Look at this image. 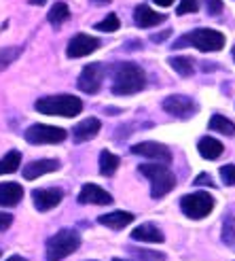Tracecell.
Instances as JSON below:
<instances>
[{
	"mask_svg": "<svg viewBox=\"0 0 235 261\" xmlns=\"http://www.w3.org/2000/svg\"><path fill=\"white\" fill-rule=\"evenodd\" d=\"M7 261H28V259H23L21 255H11V257H9Z\"/></svg>",
	"mask_w": 235,
	"mask_h": 261,
	"instance_id": "38",
	"label": "cell"
},
{
	"mask_svg": "<svg viewBox=\"0 0 235 261\" xmlns=\"http://www.w3.org/2000/svg\"><path fill=\"white\" fill-rule=\"evenodd\" d=\"M169 66H172L180 76H191L193 70H195V60L193 58H187V56H176V58H169Z\"/></svg>",
	"mask_w": 235,
	"mask_h": 261,
	"instance_id": "24",
	"label": "cell"
},
{
	"mask_svg": "<svg viewBox=\"0 0 235 261\" xmlns=\"http://www.w3.org/2000/svg\"><path fill=\"white\" fill-rule=\"evenodd\" d=\"M167 36H172V30H163V32H159V34H153L151 41H153V43H163Z\"/></svg>",
	"mask_w": 235,
	"mask_h": 261,
	"instance_id": "34",
	"label": "cell"
},
{
	"mask_svg": "<svg viewBox=\"0 0 235 261\" xmlns=\"http://www.w3.org/2000/svg\"><path fill=\"white\" fill-rule=\"evenodd\" d=\"M146 85V72L134 62H121L112 68V94L132 96L142 91Z\"/></svg>",
	"mask_w": 235,
	"mask_h": 261,
	"instance_id": "1",
	"label": "cell"
},
{
	"mask_svg": "<svg viewBox=\"0 0 235 261\" xmlns=\"http://www.w3.org/2000/svg\"><path fill=\"white\" fill-rule=\"evenodd\" d=\"M21 54H23V47H0V72L7 70L13 62H17Z\"/></svg>",
	"mask_w": 235,
	"mask_h": 261,
	"instance_id": "26",
	"label": "cell"
},
{
	"mask_svg": "<svg viewBox=\"0 0 235 261\" xmlns=\"http://www.w3.org/2000/svg\"><path fill=\"white\" fill-rule=\"evenodd\" d=\"M100 49V41L96 36H89V34H76L68 41V47H66V56L70 60H76V58H85L89 54Z\"/></svg>",
	"mask_w": 235,
	"mask_h": 261,
	"instance_id": "9",
	"label": "cell"
},
{
	"mask_svg": "<svg viewBox=\"0 0 235 261\" xmlns=\"http://www.w3.org/2000/svg\"><path fill=\"white\" fill-rule=\"evenodd\" d=\"M78 204H96V206H106L112 204V195L102 189L100 185H94V182H87L83 185L81 193H78Z\"/></svg>",
	"mask_w": 235,
	"mask_h": 261,
	"instance_id": "13",
	"label": "cell"
},
{
	"mask_svg": "<svg viewBox=\"0 0 235 261\" xmlns=\"http://www.w3.org/2000/svg\"><path fill=\"white\" fill-rule=\"evenodd\" d=\"M0 255H3V251H0Z\"/></svg>",
	"mask_w": 235,
	"mask_h": 261,
	"instance_id": "42",
	"label": "cell"
},
{
	"mask_svg": "<svg viewBox=\"0 0 235 261\" xmlns=\"http://www.w3.org/2000/svg\"><path fill=\"white\" fill-rule=\"evenodd\" d=\"M28 3H30L32 7H43V5L47 3V0H28Z\"/></svg>",
	"mask_w": 235,
	"mask_h": 261,
	"instance_id": "37",
	"label": "cell"
},
{
	"mask_svg": "<svg viewBox=\"0 0 235 261\" xmlns=\"http://www.w3.org/2000/svg\"><path fill=\"white\" fill-rule=\"evenodd\" d=\"M223 242L233 246L235 244V217L227 215L225 217V223H223Z\"/></svg>",
	"mask_w": 235,
	"mask_h": 261,
	"instance_id": "27",
	"label": "cell"
},
{
	"mask_svg": "<svg viewBox=\"0 0 235 261\" xmlns=\"http://www.w3.org/2000/svg\"><path fill=\"white\" fill-rule=\"evenodd\" d=\"M70 19V7L66 3H55L53 7H51V11L47 13V21L51 25H62L64 21H68Z\"/></svg>",
	"mask_w": 235,
	"mask_h": 261,
	"instance_id": "22",
	"label": "cell"
},
{
	"mask_svg": "<svg viewBox=\"0 0 235 261\" xmlns=\"http://www.w3.org/2000/svg\"><path fill=\"white\" fill-rule=\"evenodd\" d=\"M96 28L100 30V32H116L121 28V21H119V17L114 15V13H110V15H106V19H102Z\"/></svg>",
	"mask_w": 235,
	"mask_h": 261,
	"instance_id": "28",
	"label": "cell"
},
{
	"mask_svg": "<svg viewBox=\"0 0 235 261\" xmlns=\"http://www.w3.org/2000/svg\"><path fill=\"white\" fill-rule=\"evenodd\" d=\"M132 153L134 155H142V158H149V160H155L159 164H169L172 162V153H169L167 147H163L161 142H138V145L132 147Z\"/></svg>",
	"mask_w": 235,
	"mask_h": 261,
	"instance_id": "12",
	"label": "cell"
},
{
	"mask_svg": "<svg viewBox=\"0 0 235 261\" xmlns=\"http://www.w3.org/2000/svg\"><path fill=\"white\" fill-rule=\"evenodd\" d=\"M78 246H81V236L74 229H60L47 240L45 253L49 261H62L68 255H72Z\"/></svg>",
	"mask_w": 235,
	"mask_h": 261,
	"instance_id": "5",
	"label": "cell"
},
{
	"mask_svg": "<svg viewBox=\"0 0 235 261\" xmlns=\"http://www.w3.org/2000/svg\"><path fill=\"white\" fill-rule=\"evenodd\" d=\"M11 223H13V215H9V213H0V231L9 229Z\"/></svg>",
	"mask_w": 235,
	"mask_h": 261,
	"instance_id": "33",
	"label": "cell"
},
{
	"mask_svg": "<svg viewBox=\"0 0 235 261\" xmlns=\"http://www.w3.org/2000/svg\"><path fill=\"white\" fill-rule=\"evenodd\" d=\"M220 178L225 180V185L235 187V164H227L220 168Z\"/></svg>",
	"mask_w": 235,
	"mask_h": 261,
	"instance_id": "31",
	"label": "cell"
},
{
	"mask_svg": "<svg viewBox=\"0 0 235 261\" xmlns=\"http://www.w3.org/2000/svg\"><path fill=\"white\" fill-rule=\"evenodd\" d=\"M112 261H125V259H119V257H114V259H112Z\"/></svg>",
	"mask_w": 235,
	"mask_h": 261,
	"instance_id": "40",
	"label": "cell"
},
{
	"mask_svg": "<svg viewBox=\"0 0 235 261\" xmlns=\"http://www.w3.org/2000/svg\"><path fill=\"white\" fill-rule=\"evenodd\" d=\"M104 83V66L102 64H89L83 68L81 76H78V89L85 94H98Z\"/></svg>",
	"mask_w": 235,
	"mask_h": 261,
	"instance_id": "10",
	"label": "cell"
},
{
	"mask_svg": "<svg viewBox=\"0 0 235 261\" xmlns=\"http://www.w3.org/2000/svg\"><path fill=\"white\" fill-rule=\"evenodd\" d=\"M100 129H102L100 119H96V117H89V119L76 123L72 127V138H74V142H89V140H94L100 134Z\"/></svg>",
	"mask_w": 235,
	"mask_h": 261,
	"instance_id": "15",
	"label": "cell"
},
{
	"mask_svg": "<svg viewBox=\"0 0 235 261\" xmlns=\"http://www.w3.org/2000/svg\"><path fill=\"white\" fill-rule=\"evenodd\" d=\"M180 211L189 219L199 221L214 211V198L208 191L187 193V195H182V200H180Z\"/></svg>",
	"mask_w": 235,
	"mask_h": 261,
	"instance_id": "6",
	"label": "cell"
},
{
	"mask_svg": "<svg viewBox=\"0 0 235 261\" xmlns=\"http://www.w3.org/2000/svg\"><path fill=\"white\" fill-rule=\"evenodd\" d=\"M21 166V153L19 151H9L5 158H0V176L17 172Z\"/></svg>",
	"mask_w": 235,
	"mask_h": 261,
	"instance_id": "23",
	"label": "cell"
},
{
	"mask_svg": "<svg viewBox=\"0 0 235 261\" xmlns=\"http://www.w3.org/2000/svg\"><path fill=\"white\" fill-rule=\"evenodd\" d=\"M136 259L140 261H165V255L163 253H157V251H144V249H129Z\"/></svg>",
	"mask_w": 235,
	"mask_h": 261,
	"instance_id": "29",
	"label": "cell"
},
{
	"mask_svg": "<svg viewBox=\"0 0 235 261\" xmlns=\"http://www.w3.org/2000/svg\"><path fill=\"white\" fill-rule=\"evenodd\" d=\"M25 140L32 145H55V142L66 140V129L57 125H45V123H34L23 132Z\"/></svg>",
	"mask_w": 235,
	"mask_h": 261,
	"instance_id": "7",
	"label": "cell"
},
{
	"mask_svg": "<svg viewBox=\"0 0 235 261\" xmlns=\"http://www.w3.org/2000/svg\"><path fill=\"white\" fill-rule=\"evenodd\" d=\"M55 170H60V162L57 160H36V162L25 164L21 174H23L25 180H34L38 176L49 174V172H55Z\"/></svg>",
	"mask_w": 235,
	"mask_h": 261,
	"instance_id": "14",
	"label": "cell"
},
{
	"mask_svg": "<svg viewBox=\"0 0 235 261\" xmlns=\"http://www.w3.org/2000/svg\"><path fill=\"white\" fill-rule=\"evenodd\" d=\"M34 208L38 213H47L51 208H55L64 200V191L60 187H47V189H34L32 191Z\"/></svg>",
	"mask_w": 235,
	"mask_h": 261,
	"instance_id": "11",
	"label": "cell"
},
{
	"mask_svg": "<svg viewBox=\"0 0 235 261\" xmlns=\"http://www.w3.org/2000/svg\"><path fill=\"white\" fill-rule=\"evenodd\" d=\"M210 129L212 132H218V134H225V136H235V123L231 119L223 115H214L210 119Z\"/></svg>",
	"mask_w": 235,
	"mask_h": 261,
	"instance_id": "25",
	"label": "cell"
},
{
	"mask_svg": "<svg viewBox=\"0 0 235 261\" xmlns=\"http://www.w3.org/2000/svg\"><path fill=\"white\" fill-rule=\"evenodd\" d=\"M96 3H98V5H108L110 0H96Z\"/></svg>",
	"mask_w": 235,
	"mask_h": 261,
	"instance_id": "39",
	"label": "cell"
},
{
	"mask_svg": "<svg viewBox=\"0 0 235 261\" xmlns=\"http://www.w3.org/2000/svg\"><path fill=\"white\" fill-rule=\"evenodd\" d=\"M205 9H208V13L210 15H220V11H223V3L220 0H205Z\"/></svg>",
	"mask_w": 235,
	"mask_h": 261,
	"instance_id": "32",
	"label": "cell"
},
{
	"mask_svg": "<svg viewBox=\"0 0 235 261\" xmlns=\"http://www.w3.org/2000/svg\"><path fill=\"white\" fill-rule=\"evenodd\" d=\"M132 238L138 240V242H151V244H161V242L165 240L163 231L157 227V225H153V223H142V225H138V227L132 231Z\"/></svg>",
	"mask_w": 235,
	"mask_h": 261,
	"instance_id": "18",
	"label": "cell"
},
{
	"mask_svg": "<svg viewBox=\"0 0 235 261\" xmlns=\"http://www.w3.org/2000/svg\"><path fill=\"white\" fill-rule=\"evenodd\" d=\"M140 174H144L151 180V195L157 198H163L176 187V176L169 172L167 164H142L140 168Z\"/></svg>",
	"mask_w": 235,
	"mask_h": 261,
	"instance_id": "4",
	"label": "cell"
},
{
	"mask_svg": "<svg viewBox=\"0 0 235 261\" xmlns=\"http://www.w3.org/2000/svg\"><path fill=\"white\" fill-rule=\"evenodd\" d=\"M231 54H233V60H235V47H233V51H231Z\"/></svg>",
	"mask_w": 235,
	"mask_h": 261,
	"instance_id": "41",
	"label": "cell"
},
{
	"mask_svg": "<svg viewBox=\"0 0 235 261\" xmlns=\"http://www.w3.org/2000/svg\"><path fill=\"white\" fill-rule=\"evenodd\" d=\"M121 160L116 158L114 153H110L108 149H104L100 153V174L102 176H112L116 172V168H119Z\"/></svg>",
	"mask_w": 235,
	"mask_h": 261,
	"instance_id": "21",
	"label": "cell"
},
{
	"mask_svg": "<svg viewBox=\"0 0 235 261\" xmlns=\"http://www.w3.org/2000/svg\"><path fill=\"white\" fill-rule=\"evenodd\" d=\"M163 19H165V17L161 15V13L153 11L149 5H140V7H136V11H134V21H136L138 28H153V25L161 23Z\"/></svg>",
	"mask_w": 235,
	"mask_h": 261,
	"instance_id": "17",
	"label": "cell"
},
{
	"mask_svg": "<svg viewBox=\"0 0 235 261\" xmlns=\"http://www.w3.org/2000/svg\"><path fill=\"white\" fill-rule=\"evenodd\" d=\"M199 11V0H180L178 5V15H187V13H197Z\"/></svg>",
	"mask_w": 235,
	"mask_h": 261,
	"instance_id": "30",
	"label": "cell"
},
{
	"mask_svg": "<svg viewBox=\"0 0 235 261\" xmlns=\"http://www.w3.org/2000/svg\"><path fill=\"white\" fill-rule=\"evenodd\" d=\"M34 109L43 115H53V117H76L83 113V102L76 96L70 94H57V96H45L34 102Z\"/></svg>",
	"mask_w": 235,
	"mask_h": 261,
	"instance_id": "2",
	"label": "cell"
},
{
	"mask_svg": "<svg viewBox=\"0 0 235 261\" xmlns=\"http://www.w3.org/2000/svg\"><path fill=\"white\" fill-rule=\"evenodd\" d=\"M155 5L157 7H169V5H174V0H155Z\"/></svg>",
	"mask_w": 235,
	"mask_h": 261,
	"instance_id": "36",
	"label": "cell"
},
{
	"mask_svg": "<svg viewBox=\"0 0 235 261\" xmlns=\"http://www.w3.org/2000/svg\"><path fill=\"white\" fill-rule=\"evenodd\" d=\"M187 45H193L195 49L203 51V54H214V51H220L225 47V34L210 30V28H197V30H193L185 36H180L174 43L176 49L187 47Z\"/></svg>",
	"mask_w": 235,
	"mask_h": 261,
	"instance_id": "3",
	"label": "cell"
},
{
	"mask_svg": "<svg viewBox=\"0 0 235 261\" xmlns=\"http://www.w3.org/2000/svg\"><path fill=\"white\" fill-rule=\"evenodd\" d=\"M23 198V187L19 182H0V206L13 208Z\"/></svg>",
	"mask_w": 235,
	"mask_h": 261,
	"instance_id": "16",
	"label": "cell"
},
{
	"mask_svg": "<svg viewBox=\"0 0 235 261\" xmlns=\"http://www.w3.org/2000/svg\"><path fill=\"white\" fill-rule=\"evenodd\" d=\"M197 151L203 160H218L220 155H223L225 147H223V142L212 138V136H203L199 142H197Z\"/></svg>",
	"mask_w": 235,
	"mask_h": 261,
	"instance_id": "20",
	"label": "cell"
},
{
	"mask_svg": "<svg viewBox=\"0 0 235 261\" xmlns=\"http://www.w3.org/2000/svg\"><path fill=\"white\" fill-rule=\"evenodd\" d=\"M195 185H210V187H212V178H210V174H199L197 178H195Z\"/></svg>",
	"mask_w": 235,
	"mask_h": 261,
	"instance_id": "35",
	"label": "cell"
},
{
	"mask_svg": "<svg viewBox=\"0 0 235 261\" xmlns=\"http://www.w3.org/2000/svg\"><path fill=\"white\" fill-rule=\"evenodd\" d=\"M134 221V215L132 213H127V211H114V213H108V215H102L98 219V223L100 225H106L110 229H123L127 227L129 223Z\"/></svg>",
	"mask_w": 235,
	"mask_h": 261,
	"instance_id": "19",
	"label": "cell"
},
{
	"mask_svg": "<svg viewBox=\"0 0 235 261\" xmlns=\"http://www.w3.org/2000/svg\"><path fill=\"white\" fill-rule=\"evenodd\" d=\"M163 111L167 115L176 117V119H189V117L195 115L197 107L189 96H182V94H174V96H167L163 100Z\"/></svg>",
	"mask_w": 235,
	"mask_h": 261,
	"instance_id": "8",
	"label": "cell"
}]
</instances>
